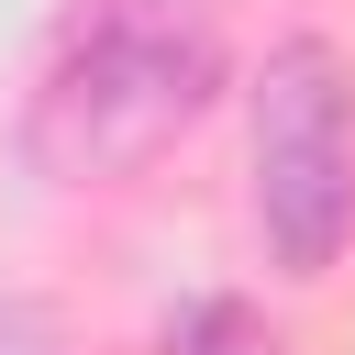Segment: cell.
I'll use <instances>...</instances> for the list:
<instances>
[{
    "label": "cell",
    "instance_id": "obj_1",
    "mask_svg": "<svg viewBox=\"0 0 355 355\" xmlns=\"http://www.w3.org/2000/svg\"><path fill=\"white\" fill-rule=\"evenodd\" d=\"M211 89H222V33L200 0H78L33 78L22 144L44 178L111 189V178H144L211 111Z\"/></svg>",
    "mask_w": 355,
    "mask_h": 355
},
{
    "label": "cell",
    "instance_id": "obj_2",
    "mask_svg": "<svg viewBox=\"0 0 355 355\" xmlns=\"http://www.w3.org/2000/svg\"><path fill=\"white\" fill-rule=\"evenodd\" d=\"M244 211L277 277H333L355 244V55L277 33L244 89Z\"/></svg>",
    "mask_w": 355,
    "mask_h": 355
},
{
    "label": "cell",
    "instance_id": "obj_3",
    "mask_svg": "<svg viewBox=\"0 0 355 355\" xmlns=\"http://www.w3.org/2000/svg\"><path fill=\"white\" fill-rule=\"evenodd\" d=\"M155 355H277V333L255 300H189L155 322Z\"/></svg>",
    "mask_w": 355,
    "mask_h": 355
}]
</instances>
